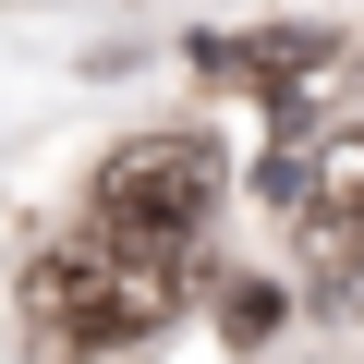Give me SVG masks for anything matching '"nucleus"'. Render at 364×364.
Masks as SVG:
<instances>
[{
    "instance_id": "nucleus-1",
    "label": "nucleus",
    "mask_w": 364,
    "mask_h": 364,
    "mask_svg": "<svg viewBox=\"0 0 364 364\" xmlns=\"http://www.w3.org/2000/svg\"><path fill=\"white\" fill-rule=\"evenodd\" d=\"M182 291H195V267H182V243H134V231H97V243H61L37 255L25 279V316L49 352H122L146 328L182 316Z\"/></svg>"
},
{
    "instance_id": "nucleus-2",
    "label": "nucleus",
    "mask_w": 364,
    "mask_h": 364,
    "mask_svg": "<svg viewBox=\"0 0 364 364\" xmlns=\"http://www.w3.org/2000/svg\"><path fill=\"white\" fill-rule=\"evenodd\" d=\"M231 195V158L207 134H134L109 170H97V231H134V243H195Z\"/></svg>"
},
{
    "instance_id": "nucleus-3",
    "label": "nucleus",
    "mask_w": 364,
    "mask_h": 364,
    "mask_svg": "<svg viewBox=\"0 0 364 364\" xmlns=\"http://www.w3.org/2000/svg\"><path fill=\"white\" fill-rule=\"evenodd\" d=\"M267 195L304 219V255L340 279V267H364V122H340V134H316V146H291L279 170H267Z\"/></svg>"
},
{
    "instance_id": "nucleus-4",
    "label": "nucleus",
    "mask_w": 364,
    "mask_h": 364,
    "mask_svg": "<svg viewBox=\"0 0 364 364\" xmlns=\"http://www.w3.org/2000/svg\"><path fill=\"white\" fill-rule=\"evenodd\" d=\"M195 61H207L219 85H243V97H291L304 73L340 61V37H316V25H267V37H207Z\"/></svg>"
},
{
    "instance_id": "nucleus-5",
    "label": "nucleus",
    "mask_w": 364,
    "mask_h": 364,
    "mask_svg": "<svg viewBox=\"0 0 364 364\" xmlns=\"http://www.w3.org/2000/svg\"><path fill=\"white\" fill-rule=\"evenodd\" d=\"M279 328V291H231V340H267Z\"/></svg>"
}]
</instances>
